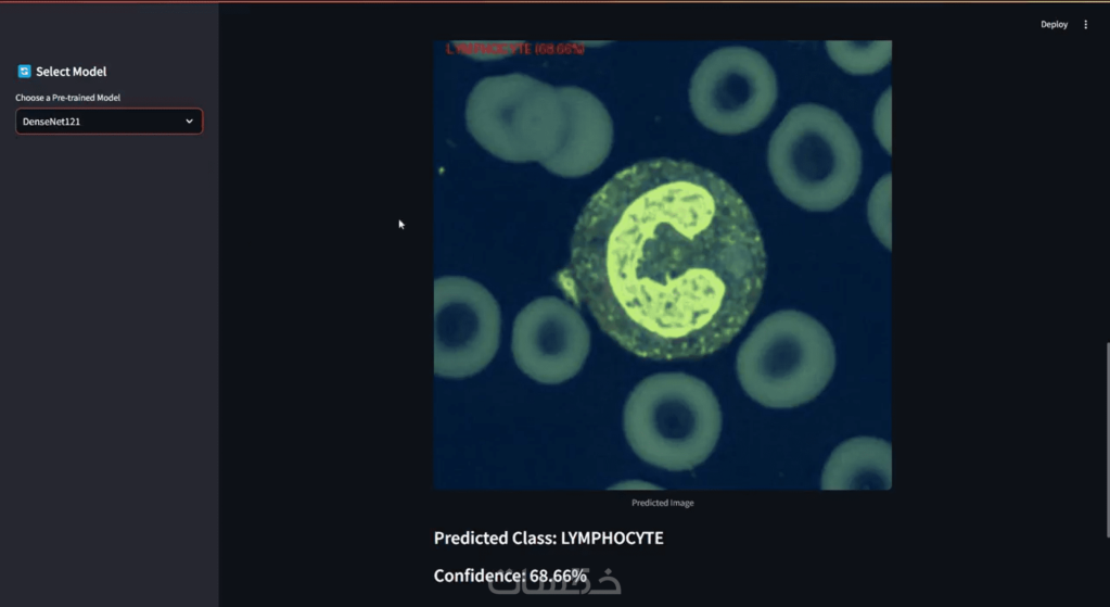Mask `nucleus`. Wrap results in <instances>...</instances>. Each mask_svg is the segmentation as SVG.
Wrapping results in <instances>:
<instances>
[{
	"instance_id": "1",
	"label": "nucleus",
	"mask_w": 1110,
	"mask_h": 607,
	"mask_svg": "<svg viewBox=\"0 0 1110 607\" xmlns=\"http://www.w3.org/2000/svg\"><path fill=\"white\" fill-rule=\"evenodd\" d=\"M766 265L757 223L733 187L694 163L656 157L590 198L564 280L622 347L673 361L713 354L740 332Z\"/></svg>"
},
{
	"instance_id": "2",
	"label": "nucleus",
	"mask_w": 1110,
	"mask_h": 607,
	"mask_svg": "<svg viewBox=\"0 0 1110 607\" xmlns=\"http://www.w3.org/2000/svg\"><path fill=\"white\" fill-rule=\"evenodd\" d=\"M465 122L474 139L510 162L535 161L562 177L591 173L607 159L613 124L600 100L524 74L485 77L471 90Z\"/></svg>"
},
{
	"instance_id": "3",
	"label": "nucleus",
	"mask_w": 1110,
	"mask_h": 607,
	"mask_svg": "<svg viewBox=\"0 0 1110 607\" xmlns=\"http://www.w3.org/2000/svg\"><path fill=\"white\" fill-rule=\"evenodd\" d=\"M723 425L713 390L685 372L640 381L623 412L626 440L643 461L669 471L691 470L714 451Z\"/></svg>"
},
{
	"instance_id": "4",
	"label": "nucleus",
	"mask_w": 1110,
	"mask_h": 607,
	"mask_svg": "<svg viewBox=\"0 0 1110 607\" xmlns=\"http://www.w3.org/2000/svg\"><path fill=\"white\" fill-rule=\"evenodd\" d=\"M768 167L787 199L807 211L825 212L854 192L862 151L838 112L804 103L791 109L773 132Z\"/></svg>"
},
{
	"instance_id": "5",
	"label": "nucleus",
	"mask_w": 1110,
	"mask_h": 607,
	"mask_svg": "<svg viewBox=\"0 0 1110 607\" xmlns=\"http://www.w3.org/2000/svg\"><path fill=\"white\" fill-rule=\"evenodd\" d=\"M835 346L812 316L783 309L765 317L741 344L736 361L745 393L770 408H792L818 396L835 369Z\"/></svg>"
},
{
	"instance_id": "6",
	"label": "nucleus",
	"mask_w": 1110,
	"mask_h": 607,
	"mask_svg": "<svg viewBox=\"0 0 1110 607\" xmlns=\"http://www.w3.org/2000/svg\"><path fill=\"white\" fill-rule=\"evenodd\" d=\"M777 78L767 59L743 46L714 50L696 68L689 88L694 116L706 128L726 135L762 123L777 99Z\"/></svg>"
},
{
	"instance_id": "7",
	"label": "nucleus",
	"mask_w": 1110,
	"mask_h": 607,
	"mask_svg": "<svg viewBox=\"0 0 1110 607\" xmlns=\"http://www.w3.org/2000/svg\"><path fill=\"white\" fill-rule=\"evenodd\" d=\"M497 301L481 283L463 276L434 281L435 372L448 378L472 376L494 358L500 338Z\"/></svg>"
},
{
	"instance_id": "8",
	"label": "nucleus",
	"mask_w": 1110,
	"mask_h": 607,
	"mask_svg": "<svg viewBox=\"0 0 1110 607\" xmlns=\"http://www.w3.org/2000/svg\"><path fill=\"white\" fill-rule=\"evenodd\" d=\"M590 350V332L567 302L539 298L514 319L511 351L516 366L531 379L558 384L574 377Z\"/></svg>"
},
{
	"instance_id": "9",
	"label": "nucleus",
	"mask_w": 1110,
	"mask_h": 607,
	"mask_svg": "<svg viewBox=\"0 0 1110 607\" xmlns=\"http://www.w3.org/2000/svg\"><path fill=\"white\" fill-rule=\"evenodd\" d=\"M891 484V444L871 437L841 443L828 458L820 483L822 490H888Z\"/></svg>"
},
{
	"instance_id": "10",
	"label": "nucleus",
	"mask_w": 1110,
	"mask_h": 607,
	"mask_svg": "<svg viewBox=\"0 0 1110 607\" xmlns=\"http://www.w3.org/2000/svg\"><path fill=\"white\" fill-rule=\"evenodd\" d=\"M891 176L883 177L876 187L870 199V223L881 242L891 248L890 215Z\"/></svg>"
}]
</instances>
